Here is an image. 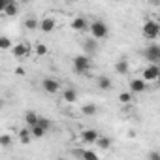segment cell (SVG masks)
Instances as JSON below:
<instances>
[{"mask_svg":"<svg viewBox=\"0 0 160 160\" xmlns=\"http://www.w3.org/2000/svg\"><path fill=\"white\" fill-rule=\"evenodd\" d=\"M89 30H91V36L94 40H106L109 30H108V25L102 21V19H96L92 23H89Z\"/></svg>","mask_w":160,"mask_h":160,"instance_id":"1","label":"cell"},{"mask_svg":"<svg viewBox=\"0 0 160 160\" xmlns=\"http://www.w3.org/2000/svg\"><path fill=\"white\" fill-rule=\"evenodd\" d=\"M141 32H143L145 40H156V38L160 36V25H158V21H154V19H147V21L143 23Z\"/></svg>","mask_w":160,"mask_h":160,"instance_id":"2","label":"cell"},{"mask_svg":"<svg viewBox=\"0 0 160 160\" xmlns=\"http://www.w3.org/2000/svg\"><path fill=\"white\" fill-rule=\"evenodd\" d=\"M72 66H73L75 73H87L91 70V58H89V55H75L73 60H72Z\"/></svg>","mask_w":160,"mask_h":160,"instance_id":"3","label":"cell"},{"mask_svg":"<svg viewBox=\"0 0 160 160\" xmlns=\"http://www.w3.org/2000/svg\"><path fill=\"white\" fill-rule=\"evenodd\" d=\"M158 77H160V66L151 62L143 72H141V79L145 83H156L158 81Z\"/></svg>","mask_w":160,"mask_h":160,"instance_id":"4","label":"cell"},{"mask_svg":"<svg viewBox=\"0 0 160 160\" xmlns=\"http://www.w3.org/2000/svg\"><path fill=\"white\" fill-rule=\"evenodd\" d=\"M12 55L15 57V58H27L28 55H30V45L28 43H25V42H21V43H15V45H12Z\"/></svg>","mask_w":160,"mask_h":160,"instance_id":"5","label":"cell"},{"mask_svg":"<svg viewBox=\"0 0 160 160\" xmlns=\"http://www.w3.org/2000/svg\"><path fill=\"white\" fill-rule=\"evenodd\" d=\"M42 87L47 94H57L60 91V83H58V79L55 77H45L43 81H42Z\"/></svg>","mask_w":160,"mask_h":160,"instance_id":"6","label":"cell"},{"mask_svg":"<svg viewBox=\"0 0 160 160\" xmlns=\"http://www.w3.org/2000/svg\"><path fill=\"white\" fill-rule=\"evenodd\" d=\"M145 58H147L149 62L158 64V60H160V45H158V43L147 45V47H145Z\"/></svg>","mask_w":160,"mask_h":160,"instance_id":"7","label":"cell"},{"mask_svg":"<svg viewBox=\"0 0 160 160\" xmlns=\"http://www.w3.org/2000/svg\"><path fill=\"white\" fill-rule=\"evenodd\" d=\"M38 28H40L43 34H51V32L57 28V19H55V17H43L42 21H38Z\"/></svg>","mask_w":160,"mask_h":160,"instance_id":"8","label":"cell"},{"mask_svg":"<svg viewBox=\"0 0 160 160\" xmlns=\"http://www.w3.org/2000/svg\"><path fill=\"white\" fill-rule=\"evenodd\" d=\"M130 92L132 94H141V92H145L147 91V83L143 81L141 77H134V79H130Z\"/></svg>","mask_w":160,"mask_h":160,"instance_id":"9","label":"cell"},{"mask_svg":"<svg viewBox=\"0 0 160 160\" xmlns=\"http://www.w3.org/2000/svg\"><path fill=\"white\" fill-rule=\"evenodd\" d=\"M70 28H72L73 32H85V30L89 28L87 17H73L72 23H70Z\"/></svg>","mask_w":160,"mask_h":160,"instance_id":"10","label":"cell"},{"mask_svg":"<svg viewBox=\"0 0 160 160\" xmlns=\"http://www.w3.org/2000/svg\"><path fill=\"white\" fill-rule=\"evenodd\" d=\"M83 51H85V55H94V53L98 51V40H94L92 36H91V38H85V42H83Z\"/></svg>","mask_w":160,"mask_h":160,"instance_id":"11","label":"cell"},{"mask_svg":"<svg viewBox=\"0 0 160 160\" xmlns=\"http://www.w3.org/2000/svg\"><path fill=\"white\" fill-rule=\"evenodd\" d=\"M100 134L94 130V128H87V130H83L81 132V141L85 143V145H91V143H94L96 141V138H98Z\"/></svg>","mask_w":160,"mask_h":160,"instance_id":"12","label":"cell"},{"mask_svg":"<svg viewBox=\"0 0 160 160\" xmlns=\"http://www.w3.org/2000/svg\"><path fill=\"white\" fill-rule=\"evenodd\" d=\"M113 68H115V72H117V73L124 75V73H128V72H130V62H128L126 58H121V60H117V62H115V66H113Z\"/></svg>","mask_w":160,"mask_h":160,"instance_id":"13","label":"cell"},{"mask_svg":"<svg viewBox=\"0 0 160 160\" xmlns=\"http://www.w3.org/2000/svg\"><path fill=\"white\" fill-rule=\"evenodd\" d=\"M75 156L83 158V160H98V154L94 151H89V149H83V151H73Z\"/></svg>","mask_w":160,"mask_h":160,"instance_id":"14","label":"cell"},{"mask_svg":"<svg viewBox=\"0 0 160 160\" xmlns=\"http://www.w3.org/2000/svg\"><path fill=\"white\" fill-rule=\"evenodd\" d=\"M6 17H15L17 13H19V8H17V4L15 2H6V6H4V12H2Z\"/></svg>","mask_w":160,"mask_h":160,"instance_id":"15","label":"cell"},{"mask_svg":"<svg viewBox=\"0 0 160 160\" xmlns=\"http://www.w3.org/2000/svg\"><path fill=\"white\" fill-rule=\"evenodd\" d=\"M32 139H34V138H32V134H30V128H28V126H27V128H23V130H19V141H21L23 145H28Z\"/></svg>","mask_w":160,"mask_h":160,"instance_id":"16","label":"cell"},{"mask_svg":"<svg viewBox=\"0 0 160 160\" xmlns=\"http://www.w3.org/2000/svg\"><path fill=\"white\" fill-rule=\"evenodd\" d=\"M62 100H64L66 104H75V102H77V92H75L73 89H66L64 94H62Z\"/></svg>","mask_w":160,"mask_h":160,"instance_id":"17","label":"cell"},{"mask_svg":"<svg viewBox=\"0 0 160 160\" xmlns=\"http://www.w3.org/2000/svg\"><path fill=\"white\" fill-rule=\"evenodd\" d=\"M96 83H98V87H100L102 91H109V89L113 87V83H111V79H109L108 75H100Z\"/></svg>","mask_w":160,"mask_h":160,"instance_id":"18","label":"cell"},{"mask_svg":"<svg viewBox=\"0 0 160 160\" xmlns=\"http://www.w3.org/2000/svg\"><path fill=\"white\" fill-rule=\"evenodd\" d=\"M81 113H83L85 117H92V115L98 113V106H96V104H85V106L81 108Z\"/></svg>","mask_w":160,"mask_h":160,"instance_id":"19","label":"cell"},{"mask_svg":"<svg viewBox=\"0 0 160 160\" xmlns=\"http://www.w3.org/2000/svg\"><path fill=\"white\" fill-rule=\"evenodd\" d=\"M28 128H30V134H32L34 139H40V138H43V136L47 134V130H43L40 124H32V126H28Z\"/></svg>","mask_w":160,"mask_h":160,"instance_id":"20","label":"cell"},{"mask_svg":"<svg viewBox=\"0 0 160 160\" xmlns=\"http://www.w3.org/2000/svg\"><path fill=\"white\" fill-rule=\"evenodd\" d=\"M94 143H96V145H98V147H100L102 151H108V149L111 147V139H109L108 136H98Z\"/></svg>","mask_w":160,"mask_h":160,"instance_id":"21","label":"cell"},{"mask_svg":"<svg viewBox=\"0 0 160 160\" xmlns=\"http://www.w3.org/2000/svg\"><path fill=\"white\" fill-rule=\"evenodd\" d=\"M38 117H40V115H38L36 111H27V113H25V124H27V126H32V124H36Z\"/></svg>","mask_w":160,"mask_h":160,"instance_id":"22","label":"cell"},{"mask_svg":"<svg viewBox=\"0 0 160 160\" xmlns=\"http://www.w3.org/2000/svg\"><path fill=\"white\" fill-rule=\"evenodd\" d=\"M13 45V42L8 36H0V51H10Z\"/></svg>","mask_w":160,"mask_h":160,"instance_id":"23","label":"cell"},{"mask_svg":"<svg viewBox=\"0 0 160 160\" xmlns=\"http://www.w3.org/2000/svg\"><path fill=\"white\" fill-rule=\"evenodd\" d=\"M25 28L27 30H36L38 28V19L36 17H27L25 19Z\"/></svg>","mask_w":160,"mask_h":160,"instance_id":"24","label":"cell"},{"mask_svg":"<svg viewBox=\"0 0 160 160\" xmlns=\"http://www.w3.org/2000/svg\"><path fill=\"white\" fill-rule=\"evenodd\" d=\"M13 145V138L10 134H2L0 136V147H12Z\"/></svg>","mask_w":160,"mask_h":160,"instance_id":"25","label":"cell"},{"mask_svg":"<svg viewBox=\"0 0 160 160\" xmlns=\"http://www.w3.org/2000/svg\"><path fill=\"white\" fill-rule=\"evenodd\" d=\"M36 124H40L43 130H51V126H53V124H51V121H49V119H45V117H38Z\"/></svg>","mask_w":160,"mask_h":160,"instance_id":"26","label":"cell"},{"mask_svg":"<svg viewBox=\"0 0 160 160\" xmlns=\"http://www.w3.org/2000/svg\"><path fill=\"white\" fill-rule=\"evenodd\" d=\"M134 98H132V92H121L119 94V102L121 104H130Z\"/></svg>","mask_w":160,"mask_h":160,"instance_id":"27","label":"cell"},{"mask_svg":"<svg viewBox=\"0 0 160 160\" xmlns=\"http://www.w3.org/2000/svg\"><path fill=\"white\" fill-rule=\"evenodd\" d=\"M34 51H36V55H38V57H43V55H47V47H45L43 43H38Z\"/></svg>","mask_w":160,"mask_h":160,"instance_id":"28","label":"cell"},{"mask_svg":"<svg viewBox=\"0 0 160 160\" xmlns=\"http://www.w3.org/2000/svg\"><path fill=\"white\" fill-rule=\"evenodd\" d=\"M25 73H27V70H25L23 66H17V68H15V75H25Z\"/></svg>","mask_w":160,"mask_h":160,"instance_id":"29","label":"cell"},{"mask_svg":"<svg viewBox=\"0 0 160 160\" xmlns=\"http://www.w3.org/2000/svg\"><path fill=\"white\" fill-rule=\"evenodd\" d=\"M149 160H160V154L158 152H151L149 154Z\"/></svg>","mask_w":160,"mask_h":160,"instance_id":"30","label":"cell"},{"mask_svg":"<svg viewBox=\"0 0 160 160\" xmlns=\"http://www.w3.org/2000/svg\"><path fill=\"white\" fill-rule=\"evenodd\" d=\"M147 2H151V4H158L160 0H147Z\"/></svg>","mask_w":160,"mask_h":160,"instance_id":"31","label":"cell"},{"mask_svg":"<svg viewBox=\"0 0 160 160\" xmlns=\"http://www.w3.org/2000/svg\"><path fill=\"white\" fill-rule=\"evenodd\" d=\"M4 2H15V0H4Z\"/></svg>","mask_w":160,"mask_h":160,"instance_id":"32","label":"cell"},{"mask_svg":"<svg viewBox=\"0 0 160 160\" xmlns=\"http://www.w3.org/2000/svg\"><path fill=\"white\" fill-rule=\"evenodd\" d=\"M21 2H28V0H21Z\"/></svg>","mask_w":160,"mask_h":160,"instance_id":"33","label":"cell"},{"mask_svg":"<svg viewBox=\"0 0 160 160\" xmlns=\"http://www.w3.org/2000/svg\"><path fill=\"white\" fill-rule=\"evenodd\" d=\"M117 2H119V0H117Z\"/></svg>","mask_w":160,"mask_h":160,"instance_id":"34","label":"cell"}]
</instances>
